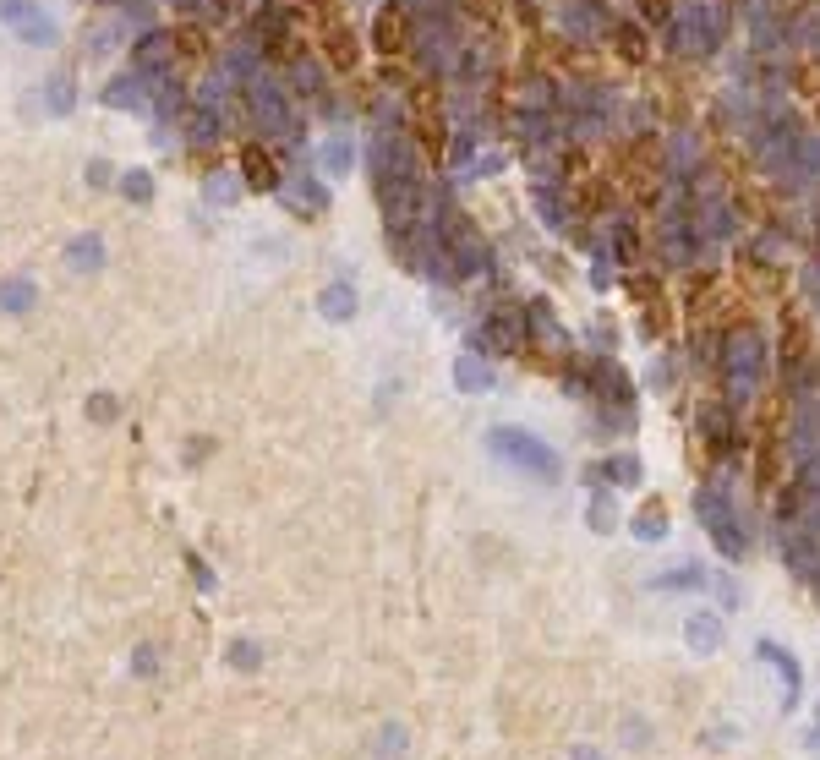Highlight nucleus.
Instances as JSON below:
<instances>
[{
  "mask_svg": "<svg viewBox=\"0 0 820 760\" xmlns=\"http://www.w3.org/2000/svg\"><path fill=\"white\" fill-rule=\"evenodd\" d=\"M738 285H744L749 301H777L782 296V274L766 263V257H738Z\"/></svg>",
  "mask_w": 820,
  "mask_h": 760,
  "instance_id": "obj_6",
  "label": "nucleus"
},
{
  "mask_svg": "<svg viewBox=\"0 0 820 760\" xmlns=\"http://www.w3.org/2000/svg\"><path fill=\"white\" fill-rule=\"evenodd\" d=\"M607 181L635 208L656 203V192H662V148H656V137H635L629 148H618V154L607 159Z\"/></svg>",
  "mask_w": 820,
  "mask_h": 760,
  "instance_id": "obj_1",
  "label": "nucleus"
},
{
  "mask_svg": "<svg viewBox=\"0 0 820 760\" xmlns=\"http://www.w3.org/2000/svg\"><path fill=\"white\" fill-rule=\"evenodd\" d=\"M241 170H246V186H252V192H268V186H279L274 154H268V148H257V143L241 148Z\"/></svg>",
  "mask_w": 820,
  "mask_h": 760,
  "instance_id": "obj_7",
  "label": "nucleus"
},
{
  "mask_svg": "<svg viewBox=\"0 0 820 760\" xmlns=\"http://www.w3.org/2000/svg\"><path fill=\"white\" fill-rule=\"evenodd\" d=\"M410 11L405 6H383L378 17H372V50L389 55V61H400V55H410Z\"/></svg>",
  "mask_w": 820,
  "mask_h": 760,
  "instance_id": "obj_4",
  "label": "nucleus"
},
{
  "mask_svg": "<svg viewBox=\"0 0 820 760\" xmlns=\"http://www.w3.org/2000/svg\"><path fill=\"white\" fill-rule=\"evenodd\" d=\"M810 110H815V121H820V99H815V104H810Z\"/></svg>",
  "mask_w": 820,
  "mask_h": 760,
  "instance_id": "obj_16",
  "label": "nucleus"
},
{
  "mask_svg": "<svg viewBox=\"0 0 820 760\" xmlns=\"http://www.w3.org/2000/svg\"><path fill=\"white\" fill-rule=\"evenodd\" d=\"M755 482L766 487V493L782 482V449H777V438H760V454H755Z\"/></svg>",
  "mask_w": 820,
  "mask_h": 760,
  "instance_id": "obj_10",
  "label": "nucleus"
},
{
  "mask_svg": "<svg viewBox=\"0 0 820 760\" xmlns=\"http://www.w3.org/2000/svg\"><path fill=\"white\" fill-rule=\"evenodd\" d=\"M804 345H810V329H804L799 312H788V318H782V356L799 361V356H804Z\"/></svg>",
  "mask_w": 820,
  "mask_h": 760,
  "instance_id": "obj_13",
  "label": "nucleus"
},
{
  "mask_svg": "<svg viewBox=\"0 0 820 760\" xmlns=\"http://www.w3.org/2000/svg\"><path fill=\"white\" fill-rule=\"evenodd\" d=\"M312 39H318V55L334 66V72H356V66H361V39H356V28H350L345 17H334V11H328Z\"/></svg>",
  "mask_w": 820,
  "mask_h": 760,
  "instance_id": "obj_3",
  "label": "nucleus"
},
{
  "mask_svg": "<svg viewBox=\"0 0 820 760\" xmlns=\"http://www.w3.org/2000/svg\"><path fill=\"white\" fill-rule=\"evenodd\" d=\"M706 143H711V159H717V170L728 175V181H744V175H749V159L733 148V137L722 132V126H711V137H706Z\"/></svg>",
  "mask_w": 820,
  "mask_h": 760,
  "instance_id": "obj_9",
  "label": "nucleus"
},
{
  "mask_svg": "<svg viewBox=\"0 0 820 760\" xmlns=\"http://www.w3.org/2000/svg\"><path fill=\"white\" fill-rule=\"evenodd\" d=\"M815 0H782V11H793V17H799V11H810Z\"/></svg>",
  "mask_w": 820,
  "mask_h": 760,
  "instance_id": "obj_15",
  "label": "nucleus"
},
{
  "mask_svg": "<svg viewBox=\"0 0 820 760\" xmlns=\"http://www.w3.org/2000/svg\"><path fill=\"white\" fill-rule=\"evenodd\" d=\"M733 203H738V214H744L749 225H771V219H777V192H771L760 175L733 181Z\"/></svg>",
  "mask_w": 820,
  "mask_h": 760,
  "instance_id": "obj_5",
  "label": "nucleus"
},
{
  "mask_svg": "<svg viewBox=\"0 0 820 760\" xmlns=\"http://www.w3.org/2000/svg\"><path fill=\"white\" fill-rule=\"evenodd\" d=\"M793 93H799V99H820V55H799V61H793Z\"/></svg>",
  "mask_w": 820,
  "mask_h": 760,
  "instance_id": "obj_11",
  "label": "nucleus"
},
{
  "mask_svg": "<svg viewBox=\"0 0 820 760\" xmlns=\"http://www.w3.org/2000/svg\"><path fill=\"white\" fill-rule=\"evenodd\" d=\"M640 11H646V17H656V22H662L667 11H673V6H667V0H640Z\"/></svg>",
  "mask_w": 820,
  "mask_h": 760,
  "instance_id": "obj_14",
  "label": "nucleus"
},
{
  "mask_svg": "<svg viewBox=\"0 0 820 760\" xmlns=\"http://www.w3.org/2000/svg\"><path fill=\"white\" fill-rule=\"evenodd\" d=\"M613 55H618V61H629V66H646L651 61L646 28H640V22H618V28H613Z\"/></svg>",
  "mask_w": 820,
  "mask_h": 760,
  "instance_id": "obj_8",
  "label": "nucleus"
},
{
  "mask_svg": "<svg viewBox=\"0 0 820 760\" xmlns=\"http://www.w3.org/2000/svg\"><path fill=\"white\" fill-rule=\"evenodd\" d=\"M175 50H181L186 61H203V55H208V28H197V22H175Z\"/></svg>",
  "mask_w": 820,
  "mask_h": 760,
  "instance_id": "obj_12",
  "label": "nucleus"
},
{
  "mask_svg": "<svg viewBox=\"0 0 820 760\" xmlns=\"http://www.w3.org/2000/svg\"><path fill=\"white\" fill-rule=\"evenodd\" d=\"M410 132H416L421 154L438 165L449 154V121H443V93L438 83H410Z\"/></svg>",
  "mask_w": 820,
  "mask_h": 760,
  "instance_id": "obj_2",
  "label": "nucleus"
}]
</instances>
